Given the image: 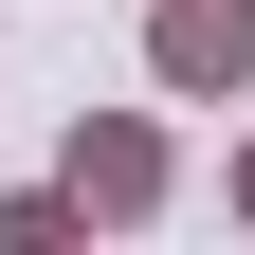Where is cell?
I'll use <instances>...</instances> for the list:
<instances>
[{"label": "cell", "mask_w": 255, "mask_h": 255, "mask_svg": "<svg viewBox=\"0 0 255 255\" xmlns=\"http://www.w3.org/2000/svg\"><path fill=\"white\" fill-rule=\"evenodd\" d=\"M55 182L91 201V237H128V219H164V201H182V146H164L146 110H73V146H55Z\"/></svg>", "instance_id": "cell-1"}, {"label": "cell", "mask_w": 255, "mask_h": 255, "mask_svg": "<svg viewBox=\"0 0 255 255\" xmlns=\"http://www.w3.org/2000/svg\"><path fill=\"white\" fill-rule=\"evenodd\" d=\"M219 201H237V219H255V128H237V164H219Z\"/></svg>", "instance_id": "cell-4"}, {"label": "cell", "mask_w": 255, "mask_h": 255, "mask_svg": "<svg viewBox=\"0 0 255 255\" xmlns=\"http://www.w3.org/2000/svg\"><path fill=\"white\" fill-rule=\"evenodd\" d=\"M146 91L237 110V91H255V0H146Z\"/></svg>", "instance_id": "cell-2"}, {"label": "cell", "mask_w": 255, "mask_h": 255, "mask_svg": "<svg viewBox=\"0 0 255 255\" xmlns=\"http://www.w3.org/2000/svg\"><path fill=\"white\" fill-rule=\"evenodd\" d=\"M73 237H91L73 182H18V201H0V255H73Z\"/></svg>", "instance_id": "cell-3"}]
</instances>
